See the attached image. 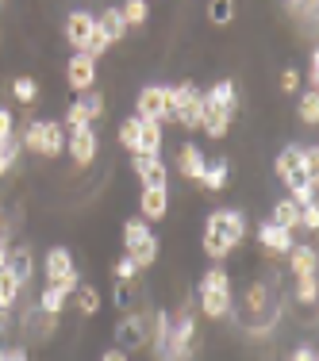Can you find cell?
Masks as SVG:
<instances>
[{
    "label": "cell",
    "instance_id": "6da1fadb",
    "mask_svg": "<svg viewBox=\"0 0 319 361\" xmlns=\"http://www.w3.org/2000/svg\"><path fill=\"white\" fill-rule=\"evenodd\" d=\"M246 238V216L243 212H227V208H215L208 223H204V254L212 257V262H223L231 250H235L239 243Z\"/></svg>",
    "mask_w": 319,
    "mask_h": 361
},
{
    "label": "cell",
    "instance_id": "7a4b0ae2",
    "mask_svg": "<svg viewBox=\"0 0 319 361\" xmlns=\"http://www.w3.org/2000/svg\"><path fill=\"white\" fill-rule=\"evenodd\" d=\"M200 312L208 319H223L231 312V273L223 265H212L200 277Z\"/></svg>",
    "mask_w": 319,
    "mask_h": 361
},
{
    "label": "cell",
    "instance_id": "3957f363",
    "mask_svg": "<svg viewBox=\"0 0 319 361\" xmlns=\"http://www.w3.org/2000/svg\"><path fill=\"white\" fill-rule=\"evenodd\" d=\"M42 277H47V285L62 288L66 296H73V292L81 288V273H77L73 254L66 250V246H50L47 250V257H42Z\"/></svg>",
    "mask_w": 319,
    "mask_h": 361
},
{
    "label": "cell",
    "instance_id": "277c9868",
    "mask_svg": "<svg viewBox=\"0 0 319 361\" xmlns=\"http://www.w3.org/2000/svg\"><path fill=\"white\" fill-rule=\"evenodd\" d=\"M20 146H28L31 154H42V158H58V154H66V127L54 119H31Z\"/></svg>",
    "mask_w": 319,
    "mask_h": 361
},
{
    "label": "cell",
    "instance_id": "5b68a950",
    "mask_svg": "<svg viewBox=\"0 0 319 361\" xmlns=\"http://www.w3.org/2000/svg\"><path fill=\"white\" fill-rule=\"evenodd\" d=\"M169 89H174V119L185 131H196L204 116V92L196 89V81H177Z\"/></svg>",
    "mask_w": 319,
    "mask_h": 361
},
{
    "label": "cell",
    "instance_id": "8992f818",
    "mask_svg": "<svg viewBox=\"0 0 319 361\" xmlns=\"http://www.w3.org/2000/svg\"><path fill=\"white\" fill-rule=\"evenodd\" d=\"M139 119L150 123H169L174 119V89L169 85H143L139 89Z\"/></svg>",
    "mask_w": 319,
    "mask_h": 361
},
{
    "label": "cell",
    "instance_id": "52a82bcc",
    "mask_svg": "<svg viewBox=\"0 0 319 361\" xmlns=\"http://www.w3.org/2000/svg\"><path fill=\"white\" fill-rule=\"evenodd\" d=\"M193 354H196V323H193V315H188V312H181V319L169 326L162 361H188Z\"/></svg>",
    "mask_w": 319,
    "mask_h": 361
},
{
    "label": "cell",
    "instance_id": "ba28073f",
    "mask_svg": "<svg viewBox=\"0 0 319 361\" xmlns=\"http://www.w3.org/2000/svg\"><path fill=\"white\" fill-rule=\"evenodd\" d=\"M146 342H150V326L143 323V315H131V312H127L124 319L116 323V350L131 354V350H143Z\"/></svg>",
    "mask_w": 319,
    "mask_h": 361
},
{
    "label": "cell",
    "instance_id": "9c48e42d",
    "mask_svg": "<svg viewBox=\"0 0 319 361\" xmlns=\"http://www.w3.org/2000/svg\"><path fill=\"white\" fill-rule=\"evenodd\" d=\"M97 131L92 127H81V131H70L66 135V154L73 158V166H81V169H89L92 161H97Z\"/></svg>",
    "mask_w": 319,
    "mask_h": 361
},
{
    "label": "cell",
    "instance_id": "30bf717a",
    "mask_svg": "<svg viewBox=\"0 0 319 361\" xmlns=\"http://www.w3.org/2000/svg\"><path fill=\"white\" fill-rule=\"evenodd\" d=\"M92 27H97V16L85 12V8H77V12L66 16V42L73 47V54H81V50H85V42H89Z\"/></svg>",
    "mask_w": 319,
    "mask_h": 361
},
{
    "label": "cell",
    "instance_id": "8fae6325",
    "mask_svg": "<svg viewBox=\"0 0 319 361\" xmlns=\"http://www.w3.org/2000/svg\"><path fill=\"white\" fill-rule=\"evenodd\" d=\"M66 81H70V89L81 92V97L92 92V85H97V62L85 58V54H73L70 66H66Z\"/></svg>",
    "mask_w": 319,
    "mask_h": 361
},
{
    "label": "cell",
    "instance_id": "7c38bea8",
    "mask_svg": "<svg viewBox=\"0 0 319 361\" xmlns=\"http://www.w3.org/2000/svg\"><path fill=\"white\" fill-rule=\"evenodd\" d=\"M135 119H139V116H135ZM162 142H166L162 123L139 119V142H135V154H139V158H158V154H162ZM135 154H131V158H135Z\"/></svg>",
    "mask_w": 319,
    "mask_h": 361
},
{
    "label": "cell",
    "instance_id": "4fadbf2b",
    "mask_svg": "<svg viewBox=\"0 0 319 361\" xmlns=\"http://www.w3.org/2000/svg\"><path fill=\"white\" fill-rule=\"evenodd\" d=\"M204 169H208V158H204L200 146H196V142H185V146H181V150H177V173L200 185Z\"/></svg>",
    "mask_w": 319,
    "mask_h": 361
},
{
    "label": "cell",
    "instance_id": "5bb4252c",
    "mask_svg": "<svg viewBox=\"0 0 319 361\" xmlns=\"http://www.w3.org/2000/svg\"><path fill=\"white\" fill-rule=\"evenodd\" d=\"M131 169H135V177L143 180V188H162V185H169L162 154H158V158H139V154H135V158H131Z\"/></svg>",
    "mask_w": 319,
    "mask_h": 361
},
{
    "label": "cell",
    "instance_id": "9a60e30c",
    "mask_svg": "<svg viewBox=\"0 0 319 361\" xmlns=\"http://www.w3.org/2000/svg\"><path fill=\"white\" fill-rule=\"evenodd\" d=\"M139 212L143 216L139 219H166V212H169V185H162V188H143V196H139Z\"/></svg>",
    "mask_w": 319,
    "mask_h": 361
},
{
    "label": "cell",
    "instance_id": "2e32d148",
    "mask_svg": "<svg viewBox=\"0 0 319 361\" xmlns=\"http://www.w3.org/2000/svg\"><path fill=\"white\" fill-rule=\"evenodd\" d=\"M273 173H277V180H284V185H296V180H304L300 177V146L296 142H289L284 150L273 158Z\"/></svg>",
    "mask_w": 319,
    "mask_h": 361
},
{
    "label": "cell",
    "instance_id": "e0dca14e",
    "mask_svg": "<svg viewBox=\"0 0 319 361\" xmlns=\"http://www.w3.org/2000/svg\"><path fill=\"white\" fill-rule=\"evenodd\" d=\"M231 123H235V111H223L204 100V116H200V131L208 135V139H223V135L231 131Z\"/></svg>",
    "mask_w": 319,
    "mask_h": 361
},
{
    "label": "cell",
    "instance_id": "ac0fdd59",
    "mask_svg": "<svg viewBox=\"0 0 319 361\" xmlns=\"http://www.w3.org/2000/svg\"><path fill=\"white\" fill-rule=\"evenodd\" d=\"M8 273L16 277V285H28L31 277H35V254H31V246H16L12 254H8V265H4Z\"/></svg>",
    "mask_w": 319,
    "mask_h": 361
},
{
    "label": "cell",
    "instance_id": "d6986e66",
    "mask_svg": "<svg viewBox=\"0 0 319 361\" xmlns=\"http://www.w3.org/2000/svg\"><path fill=\"white\" fill-rule=\"evenodd\" d=\"M258 243H262V246H265V250H270V254H289L292 246H296V243H292V235H289V231L273 227L270 219H265L262 227H258Z\"/></svg>",
    "mask_w": 319,
    "mask_h": 361
},
{
    "label": "cell",
    "instance_id": "ffe728a7",
    "mask_svg": "<svg viewBox=\"0 0 319 361\" xmlns=\"http://www.w3.org/2000/svg\"><path fill=\"white\" fill-rule=\"evenodd\" d=\"M204 100L215 108H223V111H235L239 108V89H235V81H215L208 92H204Z\"/></svg>",
    "mask_w": 319,
    "mask_h": 361
},
{
    "label": "cell",
    "instance_id": "44dd1931",
    "mask_svg": "<svg viewBox=\"0 0 319 361\" xmlns=\"http://www.w3.org/2000/svg\"><path fill=\"white\" fill-rule=\"evenodd\" d=\"M270 223H273V227H281V231H289V235H292V231L300 227V208L289 200V196H284V200H277V204H273V216H270Z\"/></svg>",
    "mask_w": 319,
    "mask_h": 361
},
{
    "label": "cell",
    "instance_id": "7402d4cb",
    "mask_svg": "<svg viewBox=\"0 0 319 361\" xmlns=\"http://www.w3.org/2000/svg\"><path fill=\"white\" fill-rule=\"evenodd\" d=\"M284 257H289V269L296 273V277H312L315 273V250L312 246H292Z\"/></svg>",
    "mask_w": 319,
    "mask_h": 361
},
{
    "label": "cell",
    "instance_id": "603a6c76",
    "mask_svg": "<svg viewBox=\"0 0 319 361\" xmlns=\"http://www.w3.org/2000/svg\"><path fill=\"white\" fill-rule=\"evenodd\" d=\"M66 304H70V296H66L62 288H54V285H47V288H42V296H39V312L47 315V319L62 315V312H66Z\"/></svg>",
    "mask_w": 319,
    "mask_h": 361
},
{
    "label": "cell",
    "instance_id": "cb8c5ba5",
    "mask_svg": "<svg viewBox=\"0 0 319 361\" xmlns=\"http://www.w3.org/2000/svg\"><path fill=\"white\" fill-rule=\"evenodd\" d=\"M227 180H231V166H227V158H219V161H208L200 185L208 188V192H219V188H227Z\"/></svg>",
    "mask_w": 319,
    "mask_h": 361
},
{
    "label": "cell",
    "instance_id": "d4e9b609",
    "mask_svg": "<svg viewBox=\"0 0 319 361\" xmlns=\"http://www.w3.org/2000/svg\"><path fill=\"white\" fill-rule=\"evenodd\" d=\"M97 27L108 35V42H119L127 35V23H124V16H119V8H104V16H97Z\"/></svg>",
    "mask_w": 319,
    "mask_h": 361
},
{
    "label": "cell",
    "instance_id": "484cf974",
    "mask_svg": "<svg viewBox=\"0 0 319 361\" xmlns=\"http://www.w3.org/2000/svg\"><path fill=\"white\" fill-rule=\"evenodd\" d=\"M154 231L146 227V219H124V254H131L135 246H143Z\"/></svg>",
    "mask_w": 319,
    "mask_h": 361
},
{
    "label": "cell",
    "instance_id": "4316f807",
    "mask_svg": "<svg viewBox=\"0 0 319 361\" xmlns=\"http://www.w3.org/2000/svg\"><path fill=\"white\" fill-rule=\"evenodd\" d=\"M119 16H124L127 31H131V27H143L146 16H150V4H146V0H127V4H119Z\"/></svg>",
    "mask_w": 319,
    "mask_h": 361
},
{
    "label": "cell",
    "instance_id": "83f0119b",
    "mask_svg": "<svg viewBox=\"0 0 319 361\" xmlns=\"http://www.w3.org/2000/svg\"><path fill=\"white\" fill-rule=\"evenodd\" d=\"M300 177L319 185V146H300Z\"/></svg>",
    "mask_w": 319,
    "mask_h": 361
},
{
    "label": "cell",
    "instance_id": "f1b7e54d",
    "mask_svg": "<svg viewBox=\"0 0 319 361\" xmlns=\"http://www.w3.org/2000/svg\"><path fill=\"white\" fill-rule=\"evenodd\" d=\"M73 300H77V312H81V315H97L100 312V292L92 285H81L73 292Z\"/></svg>",
    "mask_w": 319,
    "mask_h": 361
},
{
    "label": "cell",
    "instance_id": "f546056e",
    "mask_svg": "<svg viewBox=\"0 0 319 361\" xmlns=\"http://www.w3.org/2000/svg\"><path fill=\"white\" fill-rule=\"evenodd\" d=\"M16 300H20V285H16V277L4 269L0 273V312H12Z\"/></svg>",
    "mask_w": 319,
    "mask_h": 361
},
{
    "label": "cell",
    "instance_id": "4dcf8cb0",
    "mask_svg": "<svg viewBox=\"0 0 319 361\" xmlns=\"http://www.w3.org/2000/svg\"><path fill=\"white\" fill-rule=\"evenodd\" d=\"M300 123H308V127H315L319 123V92L312 89H304V97H300Z\"/></svg>",
    "mask_w": 319,
    "mask_h": 361
},
{
    "label": "cell",
    "instance_id": "1f68e13d",
    "mask_svg": "<svg viewBox=\"0 0 319 361\" xmlns=\"http://www.w3.org/2000/svg\"><path fill=\"white\" fill-rule=\"evenodd\" d=\"M127 257H131V262H135V269H146V265H154V257H158V238H146V243L143 246H135V250L131 254H127Z\"/></svg>",
    "mask_w": 319,
    "mask_h": 361
},
{
    "label": "cell",
    "instance_id": "d6a6232c",
    "mask_svg": "<svg viewBox=\"0 0 319 361\" xmlns=\"http://www.w3.org/2000/svg\"><path fill=\"white\" fill-rule=\"evenodd\" d=\"M169 326H174V319H169L166 312H158V315H154V354H158V361H162V354H166Z\"/></svg>",
    "mask_w": 319,
    "mask_h": 361
},
{
    "label": "cell",
    "instance_id": "836d02e7",
    "mask_svg": "<svg viewBox=\"0 0 319 361\" xmlns=\"http://www.w3.org/2000/svg\"><path fill=\"white\" fill-rule=\"evenodd\" d=\"M12 97L20 100V104H35V97H39L35 77H16V81H12Z\"/></svg>",
    "mask_w": 319,
    "mask_h": 361
},
{
    "label": "cell",
    "instance_id": "e575fe53",
    "mask_svg": "<svg viewBox=\"0 0 319 361\" xmlns=\"http://www.w3.org/2000/svg\"><path fill=\"white\" fill-rule=\"evenodd\" d=\"M208 20L215 23V27H227V23L235 20V4H231V0H212V4H208Z\"/></svg>",
    "mask_w": 319,
    "mask_h": 361
},
{
    "label": "cell",
    "instance_id": "d590c367",
    "mask_svg": "<svg viewBox=\"0 0 319 361\" xmlns=\"http://www.w3.org/2000/svg\"><path fill=\"white\" fill-rule=\"evenodd\" d=\"M289 200L296 204V208H308V204H315V180H296V185L289 188Z\"/></svg>",
    "mask_w": 319,
    "mask_h": 361
},
{
    "label": "cell",
    "instance_id": "8d00e7d4",
    "mask_svg": "<svg viewBox=\"0 0 319 361\" xmlns=\"http://www.w3.org/2000/svg\"><path fill=\"white\" fill-rule=\"evenodd\" d=\"M108 47H112V42H108V35H104L100 27H92V35H89V42H85V50H81V54L97 62V58H104V54H108Z\"/></svg>",
    "mask_w": 319,
    "mask_h": 361
},
{
    "label": "cell",
    "instance_id": "74e56055",
    "mask_svg": "<svg viewBox=\"0 0 319 361\" xmlns=\"http://www.w3.org/2000/svg\"><path fill=\"white\" fill-rule=\"evenodd\" d=\"M66 135H70V131H81V127H92L89 123V111H85V104H81V100H73V104H70V111H66Z\"/></svg>",
    "mask_w": 319,
    "mask_h": 361
},
{
    "label": "cell",
    "instance_id": "f35d334b",
    "mask_svg": "<svg viewBox=\"0 0 319 361\" xmlns=\"http://www.w3.org/2000/svg\"><path fill=\"white\" fill-rule=\"evenodd\" d=\"M135 142H139V119L131 116V119H124V123H119V146L135 154Z\"/></svg>",
    "mask_w": 319,
    "mask_h": 361
},
{
    "label": "cell",
    "instance_id": "ab89813d",
    "mask_svg": "<svg viewBox=\"0 0 319 361\" xmlns=\"http://www.w3.org/2000/svg\"><path fill=\"white\" fill-rule=\"evenodd\" d=\"M81 104H85V111H89V123H97V119H104V116H108V111H104V97H100L97 89H92V92H85V97H81Z\"/></svg>",
    "mask_w": 319,
    "mask_h": 361
},
{
    "label": "cell",
    "instance_id": "60d3db41",
    "mask_svg": "<svg viewBox=\"0 0 319 361\" xmlns=\"http://www.w3.org/2000/svg\"><path fill=\"white\" fill-rule=\"evenodd\" d=\"M315 296H319L315 273H312V277H296V300H300V304H315Z\"/></svg>",
    "mask_w": 319,
    "mask_h": 361
},
{
    "label": "cell",
    "instance_id": "b9f144b4",
    "mask_svg": "<svg viewBox=\"0 0 319 361\" xmlns=\"http://www.w3.org/2000/svg\"><path fill=\"white\" fill-rule=\"evenodd\" d=\"M265 300H270V288H265V285H250L246 288V312H262Z\"/></svg>",
    "mask_w": 319,
    "mask_h": 361
},
{
    "label": "cell",
    "instance_id": "7bdbcfd3",
    "mask_svg": "<svg viewBox=\"0 0 319 361\" xmlns=\"http://www.w3.org/2000/svg\"><path fill=\"white\" fill-rule=\"evenodd\" d=\"M20 158V142L16 139H8V146H0V177L8 173V169H12V161Z\"/></svg>",
    "mask_w": 319,
    "mask_h": 361
},
{
    "label": "cell",
    "instance_id": "ee69618b",
    "mask_svg": "<svg viewBox=\"0 0 319 361\" xmlns=\"http://www.w3.org/2000/svg\"><path fill=\"white\" fill-rule=\"evenodd\" d=\"M116 307L131 312V281H116Z\"/></svg>",
    "mask_w": 319,
    "mask_h": 361
},
{
    "label": "cell",
    "instance_id": "f6af8a7d",
    "mask_svg": "<svg viewBox=\"0 0 319 361\" xmlns=\"http://www.w3.org/2000/svg\"><path fill=\"white\" fill-rule=\"evenodd\" d=\"M281 92H296L300 89V85H304V77H300L296 70H292V66H289V70H281Z\"/></svg>",
    "mask_w": 319,
    "mask_h": 361
},
{
    "label": "cell",
    "instance_id": "bcb514c9",
    "mask_svg": "<svg viewBox=\"0 0 319 361\" xmlns=\"http://www.w3.org/2000/svg\"><path fill=\"white\" fill-rule=\"evenodd\" d=\"M135 273H139V269H135V262L124 254V257L116 262V281H135Z\"/></svg>",
    "mask_w": 319,
    "mask_h": 361
},
{
    "label": "cell",
    "instance_id": "7dc6e473",
    "mask_svg": "<svg viewBox=\"0 0 319 361\" xmlns=\"http://www.w3.org/2000/svg\"><path fill=\"white\" fill-rule=\"evenodd\" d=\"M304 85L312 92H319V50H312V62H308V77H304Z\"/></svg>",
    "mask_w": 319,
    "mask_h": 361
},
{
    "label": "cell",
    "instance_id": "c3c4849f",
    "mask_svg": "<svg viewBox=\"0 0 319 361\" xmlns=\"http://www.w3.org/2000/svg\"><path fill=\"white\" fill-rule=\"evenodd\" d=\"M300 227H304V231H315L319 227V208H315V204L300 208Z\"/></svg>",
    "mask_w": 319,
    "mask_h": 361
},
{
    "label": "cell",
    "instance_id": "681fc988",
    "mask_svg": "<svg viewBox=\"0 0 319 361\" xmlns=\"http://www.w3.org/2000/svg\"><path fill=\"white\" fill-rule=\"evenodd\" d=\"M8 139H12V111L0 108V146H8Z\"/></svg>",
    "mask_w": 319,
    "mask_h": 361
},
{
    "label": "cell",
    "instance_id": "f907efd6",
    "mask_svg": "<svg viewBox=\"0 0 319 361\" xmlns=\"http://www.w3.org/2000/svg\"><path fill=\"white\" fill-rule=\"evenodd\" d=\"M289 361H319V357H315L312 346H296V350L289 354Z\"/></svg>",
    "mask_w": 319,
    "mask_h": 361
},
{
    "label": "cell",
    "instance_id": "816d5d0a",
    "mask_svg": "<svg viewBox=\"0 0 319 361\" xmlns=\"http://www.w3.org/2000/svg\"><path fill=\"white\" fill-rule=\"evenodd\" d=\"M0 361H28V354L16 346V350H4V354H0Z\"/></svg>",
    "mask_w": 319,
    "mask_h": 361
},
{
    "label": "cell",
    "instance_id": "f5cc1de1",
    "mask_svg": "<svg viewBox=\"0 0 319 361\" xmlns=\"http://www.w3.org/2000/svg\"><path fill=\"white\" fill-rule=\"evenodd\" d=\"M100 361H127V354H124V350L112 346V350H104V354H100Z\"/></svg>",
    "mask_w": 319,
    "mask_h": 361
},
{
    "label": "cell",
    "instance_id": "db71d44e",
    "mask_svg": "<svg viewBox=\"0 0 319 361\" xmlns=\"http://www.w3.org/2000/svg\"><path fill=\"white\" fill-rule=\"evenodd\" d=\"M4 265H8V250L0 246V273H4Z\"/></svg>",
    "mask_w": 319,
    "mask_h": 361
}]
</instances>
